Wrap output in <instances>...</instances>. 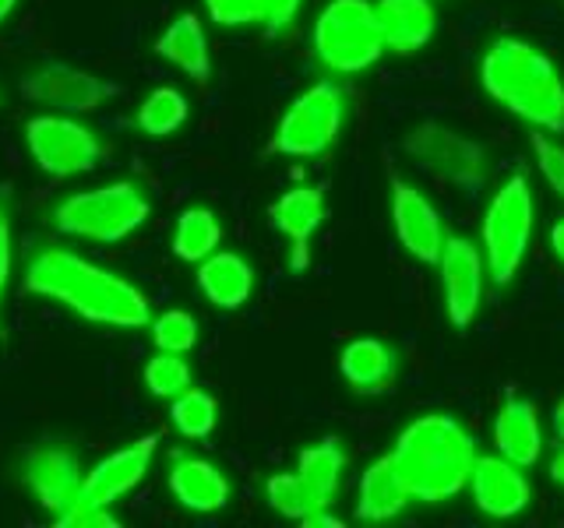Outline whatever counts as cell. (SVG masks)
Wrapping results in <instances>:
<instances>
[{"label":"cell","instance_id":"cell-1","mask_svg":"<svg viewBox=\"0 0 564 528\" xmlns=\"http://www.w3.org/2000/svg\"><path fill=\"white\" fill-rule=\"evenodd\" d=\"M25 289L32 296L64 304L82 321L93 324H110L128 331L152 324V307L134 282L99 268V264L85 261L75 251H64V246H43L29 261Z\"/></svg>","mask_w":564,"mask_h":528},{"label":"cell","instance_id":"cell-2","mask_svg":"<svg viewBox=\"0 0 564 528\" xmlns=\"http://www.w3.org/2000/svg\"><path fill=\"white\" fill-rule=\"evenodd\" d=\"M395 465L413 501L441 504L469 486L476 444L463 422L441 413L413 419L395 440Z\"/></svg>","mask_w":564,"mask_h":528},{"label":"cell","instance_id":"cell-3","mask_svg":"<svg viewBox=\"0 0 564 528\" xmlns=\"http://www.w3.org/2000/svg\"><path fill=\"white\" fill-rule=\"evenodd\" d=\"M480 81L494 102L508 106L529 128L564 134V78L536 46L522 40L490 43L480 61Z\"/></svg>","mask_w":564,"mask_h":528},{"label":"cell","instance_id":"cell-4","mask_svg":"<svg viewBox=\"0 0 564 528\" xmlns=\"http://www.w3.org/2000/svg\"><path fill=\"white\" fill-rule=\"evenodd\" d=\"M145 219H149V198L131 180L70 194L53 211V222H57L61 233L93 243H117L123 237H131Z\"/></svg>","mask_w":564,"mask_h":528},{"label":"cell","instance_id":"cell-5","mask_svg":"<svg viewBox=\"0 0 564 528\" xmlns=\"http://www.w3.org/2000/svg\"><path fill=\"white\" fill-rule=\"evenodd\" d=\"M314 53L339 75H357L381 61L384 35L370 0H332L314 22Z\"/></svg>","mask_w":564,"mask_h":528},{"label":"cell","instance_id":"cell-6","mask_svg":"<svg viewBox=\"0 0 564 528\" xmlns=\"http://www.w3.org/2000/svg\"><path fill=\"white\" fill-rule=\"evenodd\" d=\"M480 237L490 278L498 286H508L529 251V237H533V190H529L525 176H511L490 198Z\"/></svg>","mask_w":564,"mask_h":528},{"label":"cell","instance_id":"cell-7","mask_svg":"<svg viewBox=\"0 0 564 528\" xmlns=\"http://www.w3.org/2000/svg\"><path fill=\"white\" fill-rule=\"evenodd\" d=\"M346 102L343 92L332 81L311 85L304 96L290 102V110L282 113L279 128L272 134V152L293 155V158H314L322 155L343 128Z\"/></svg>","mask_w":564,"mask_h":528},{"label":"cell","instance_id":"cell-8","mask_svg":"<svg viewBox=\"0 0 564 528\" xmlns=\"http://www.w3.org/2000/svg\"><path fill=\"white\" fill-rule=\"evenodd\" d=\"M405 152L437 180H448L463 190H476L487 180V152L480 141L458 134L437 120L420 123L405 134Z\"/></svg>","mask_w":564,"mask_h":528},{"label":"cell","instance_id":"cell-9","mask_svg":"<svg viewBox=\"0 0 564 528\" xmlns=\"http://www.w3.org/2000/svg\"><path fill=\"white\" fill-rule=\"evenodd\" d=\"M25 141L35 166L46 176H75L102 163V141L96 138V131L67 117H32L25 123Z\"/></svg>","mask_w":564,"mask_h":528},{"label":"cell","instance_id":"cell-10","mask_svg":"<svg viewBox=\"0 0 564 528\" xmlns=\"http://www.w3.org/2000/svg\"><path fill=\"white\" fill-rule=\"evenodd\" d=\"M22 483L32 490V497L46 507L50 515L61 510L82 493V462L75 448L67 444H35L22 454Z\"/></svg>","mask_w":564,"mask_h":528},{"label":"cell","instance_id":"cell-11","mask_svg":"<svg viewBox=\"0 0 564 528\" xmlns=\"http://www.w3.org/2000/svg\"><path fill=\"white\" fill-rule=\"evenodd\" d=\"M441 286H445V314L455 328H469L484 304V257L480 246L466 237H448L437 257Z\"/></svg>","mask_w":564,"mask_h":528},{"label":"cell","instance_id":"cell-12","mask_svg":"<svg viewBox=\"0 0 564 528\" xmlns=\"http://www.w3.org/2000/svg\"><path fill=\"white\" fill-rule=\"evenodd\" d=\"M469 490L476 507L498 521L519 518L529 507V501H533V486H529L522 465L508 462L501 454H476Z\"/></svg>","mask_w":564,"mask_h":528},{"label":"cell","instance_id":"cell-13","mask_svg":"<svg viewBox=\"0 0 564 528\" xmlns=\"http://www.w3.org/2000/svg\"><path fill=\"white\" fill-rule=\"evenodd\" d=\"M22 88L29 99L50 102L64 113H93L96 106H102L117 92V85L88 75V70L67 67V64H43L22 81Z\"/></svg>","mask_w":564,"mask_h":528},{"label":"cell","instance_id":"cell-14","mask_svg":"<svg viewBox=\"0 0 564 528\" xmlns=\"http://www.w3.org/2000/svg\"><path fill=\"white\" fill-rule=\"evenodd\" d=\"M392 222H395V237L399 243L410 251L416 261L423 264H437L441 246H445V226H441V216L434 211V205L423 198V190L410 187L399 176H392Z\"/></svg>","mask_w":564,"mask_h":528},{"label":"cell","instance_id":"cell-15","mask_svg":"<svg viewBox=\"0 0 564 528\" xmlns=\"http://www.w3.org/2000/svg\"><path fill=\"white\" fill-rule=\"evenodd\" d=\"M328 205L317 187H293L269 208V219L290 240V268L300 275L311 264V237L325 222Z\"/></svg>","mask_w":564,"mask_h":528},{"label":"cell","instance_id":"cell-16","mask_svg":"<svg viewBox=\"0 0 564 528\" xmlns=\"http://www.w3.org/2000/svg\"><path fill=\"white\" fill-rule=\"evenodd\" d=\"M159 448V437L149 433V437H141L134 440V444L128 448H120L113 454H106L102 462L85 475V483H82V493L85 497H93L99 504H117L120 497H128V493L145 480V472L152 465V454Z\"/></svg>","mask_w":564,"mask_h":528},{"label":"cell","instance_id":"cell-17","mask_svg":"<svg viewBox=\"0 0 564 528\" xmlns=\"http://www.w3.org/2000/svg\"><path fill=\"white\" fill-rule=\"evenodd\" d=\"M170 493L194 515H216L229 501V480L205 458L173 454Z\"/></svg>","mask_w":564,"mask_h":528},{"label":"cell","instance_id":"cell-18","mask_svg":"<svg viewBox=\"0 0 564 528\" xmlns=\"http://www.w3.org/2000/svg\"><path fill=\"white\" fill-rule=\"evenodd\" d=\"M378 25L384 35V50L410 57L431 43L437 29V14L431 0H378Z\"/></svg>","mask_w":564,"mask_h":528},{"label":"cell","instance_id":"cell-19","mask_svg":"<svg viewBox=\"0 0 564 528\" xmlns=\"http://www.w3.org/2000/svg\"><path fill=\"white\" fill-rule=\"evenodd\" d=\"M410 501L413 497H410V490H405L402 475H399L395 454H384V458H378V462L360 475L357 510H352V515H357L360 521L381 525V521L399 518Z\"/></svg>","mask_w":564,"mask_h":528},{"label":"cell","instance_id":"cell-20","mask_svg":"<svg viewBox=\"0 0 564 528\" xmlns=\"http://www.w3.org/2000/svg\"><path fill=\"white\" fill-rule=\"evenodd\" d=\"M494 444L498 454L516 462L522 469L536 465V458L543 451V433H540V416L529 402L511 398L501 405V413L494 416Z\"/></svg>","mask_w":564,"mask_h":528},{"label":"cell","instance_id":"cell-21","mask_svg":"<svg viewBox=\"0 0 564 528\" xmlns=\"http://www.w3.org/2000/svg\"><path fill=\"white\" fill-rule=\"evenodd\" d=\"M198 286L208 304H216L223 310H237L254 293V272L240 254L219 251L198 264Z\"/></svg>","mask_w":564,"mask_h":528},{"label":"cell","instance_id":"cell-22","mask_svg":"<svg viewBox=\"0 0 564 528\" xmlns=\"http://www.w3.org/2000/svg\"><path fill=\"white\" fill-rule=\"evenodd\" d=\"M155 53L176 64L187 78L205 85L212 78V61H208V40L198 22V14H181L176 22L155 40Z\"/></svg>","mask_w":564,"mask_h":528},{"label":"cell","instance_id":"cell-23","mask_svg":"<svg viewBox=\"0 0 564 528\" xmlns=\"http://www.w3.org/2000/svg\"><path fill=\"white\" fill-rule=\"evenodd\" d=\"M339 370L352 392L378 395L388 387V381L395 377V360H392V352H388V345L378 339H352L343 349Z\"/></svg>","mask_w":564,"mask_h":528},{"label":"cell","instance_id":"cell-24","mask_svg":"<svg viewBox=\"0 0 564 528\" xmlns=\"http://www.w3.org/2000/svg\"><path fill=\"white\" fill-rule=\"evenodd\" d=\"M296 472H300V480L314 490V497L328 507L335 501V493L343 490V472H346L343 444L335 437H325V440H317L314 448H304L300 451Z\"/></svg>","mask_w":564,"mask_h":528},{"label":"cell","instance_id":"cell-25","mask_svg":"<svg viewBox=\"0 0 564 528\" xmlns=\"http://www.w3.org/2000/svg\"><path fill=\"white\" fill-rule=\"evenodd\" d=\"M223 240V226L212 216L208 208H187L181 219H176V233H173V254L181 261H205L208 254H216V246Z\"/></svg>","mask_w":564,"mask_h":528},{"label":"cell","instance_id":"cell-26","mask_svg":"<svg viewBox=\"0 0 564 528\" xmlns=\"http://www.w3.org/2000/svg\"><path fill=\"white\" fill-rule=\"evenodd\" d=\"M170 419L187 440H205L216 430L219 419V402L205 387H184L181 395L170 398Z\"/></svg>","mask_w":564,"mask_h":528},{"label":"cell","instance_id":"cell-27","mask_svg":"<svg viewBox=\"0 0 564 528\" xmlns=\"http://www.w3.org/2000/svg\"><path fill=\"white\" fill-rule=\"evenodd\" d=\"M187 120V99L176 92L173 85H159L155 92H149V99L138 106V131H145L152 138H166L173 131H181Z\"/></svg>","mask_w":564,"mask_h":528},{"label":"cell","instance_id":"cell-28","mask_svg":"<svg viewBox=\"0 0 564 528\" xmlns=\"http://www.w3.org/2000/svg\"><path fill=\"white\" fill-rule=\"evenodd\" d=\"M264 497H269V507L282 518H307L311 510L325 507L322 501L314 497V490L300 480V472H275L269 475V483H264Z\"/></svg>","mask_w":564,"mask_h":528},{"label":"cell","instance_id":"cell-29","mask_svg":"<svg viewBox=\"0 0 564 528\" xmlns=\"http://www.w3.org/2000/svg\"><path fill=\"white\" fill-rule=\"evenodd\" d=\"M145 384L155 398H176L184 387H191V366L184 360V352L159 349V356L145 363Z\"/></svg>","mask_w":564,"mask_h":528},{"label":"cell","instance_id":"cell-30","mask_svg":"<svg viewBox=\"0 0 564 528\" xmlns=\"http://www.w3.org/2000/svg\"><path fill=\"white\" fill-rule=\"evenodd\" d=\"M152 342L163 352H187L198 342V321L187 310H166L152 321Z\"/></svg>","mask_w":564,"mask_h":528},{"label":"cell","instance_id":"cell-31","mask_svg":"<svg viewBox=\"0 0 564 528\" xmlns=\"http://www.w3.org/2000/svg\"><path fill=\"white\" fill-rule=\"evenodd\" d=\"M208 8V18L223 29L237 25H264L269 18V0H202Z\"/></svg>","mask_w":564,"mask_h":528},{"label":"cell","instance_id":"cell-32","mask_svg":"<svg viewBox=\"0 0 564 528\" xmlns=\"http://www.w3.org/2000/svg\"><path fill=\"white\" fill-rule=\"evenodd\" d=\"M53 525L57 528H120V521L110 515V504H99L93 497L78 493L61 515H53Z\"/></svg>","mask_w":564,"mask_h":528},{"label":"cell","instance_id":"cell-33","mask_svg":"<svg viewBox=\"0 0 564 528\" xmlns=\"http://www.w3.org/2000/svg\"><path fill=\"white\" fill-rule=\"evenodd\" d=\"M529 145H533V152H536V166L543 173V180L551 184L554 194L564 198V148L554 138H546V131H536V128H533V134H529Z\"/></svg>","mask_w":564,"mask_h":528},{"label":"cell","instance_id":"cell-34","mask_svg":"<svg viewBox=\"0 0 564 528\" xmlns=\"http://www.w3.org/2000/svg\"><path fill=\"white\" fill-rule=\"evenodd\" d=\"M300 4H304V0H269V18H264V29H269L272 35L282 32V29H290Z\"/></svg>","mask_w":564,"mask_h":528},{"label":"cell","instance_id":"cell-35","mask_svg":"<svg viewBox=\"0 0 564 528\" xmlns=\"http://www.w3.org/2000/svg\"><path fill=\"white\" fill-rule=\"evenodd\" d=\"M8 278H11V219L8 208L0 205V299H4Z\"/></svg>","mask_w":564,"mask_h":528},{"label":"cell","instance_id":"cell-36","mask_svg":"<svg viewBox=\"0 0 564 528\" xmlns=\"http://www.w3.org/2000/svg\"><path fill=\"white\" fill-rule=\"evenodd\" d=\"M300 525H304V528H343V521H339V518L328 515V507L311 510L307 518H300Z\"/></svg>","mask_w":564,"mask_h":528},{"label":"cell","instance_id":"cell-37","mask_svg":"<svg viewBox=\"0 0 564 528\" xmlns=\"http://www.w3.org/2000/svg\"><path fill=\"white\" fill-rule=\"evenodd\" d=\"M551 246H554L557 261L564 264V219H557V222H554V229H551Z\"/></svg>","mask_w":564,"mask_h":528},{"label":"cell","instance_id":"cell-38","mask_svg":"<svg viewBox=\"0 0 564 528\" xmlns=\"http://www.w3.org/2000/svg\"><path fill=\"white\" fill-rule=\"evenodd\" d=\"M554 430H557V440L564 444V398L557 402V409H554Z\"/></svg>","mask_w":564,"mask_h":528},{"label":"cell","instance_id":"cell-39","mask_svg":"<svg viewBox=\"0 0 564 528\" xmlns=\"http://www.w3.org/2000/svg\"><path fill=\"white\" fill-rule=\"evenodd\" d=\"M551 475H554V483H557V486H564V451L551 462Z\"/></svg>","mask_w":564,"mask_h":528},{"label":"cell","instance_id":"cell-40","mask_svg":"<svg viewBox=\"0 0 564 528\" xmlns=\"http://www.w3.org/2000/svg\"><path fill=\"white\" fill-rule=\"evenodd\" d=\"M18 0H0V22H8V14L14 11Z\"/></svg>","mask_w":564,"mask_h":528}]
</instances>
